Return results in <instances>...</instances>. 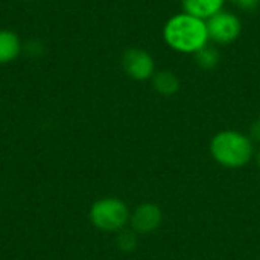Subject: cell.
<instances>
[{"label": "cell", "mask_w": 260, "mask_h": 260, "mask_svg": "<svg viewBox=\"0 0 260 260\" xmlns=\"http://www.w3.org/2000/svg\"><path fill=\"white\" fill-rule=\"evenodd\" d=\"M163 38L172 50L184 55H195L210 41L206 20L187 12L175 14L165 23Z\"/></svg>", "instance_id": "obj_1"}, {"label": "cell", "mask_w": 260, "mask_h": 260, "mask_svg": "<svg viewBox=\"0 0 260 260\" xmlns=\"http://www.w3.org/2000/svg\"><path fill=\"white\" fill-rule=\"evenodd\" d=\"M209 151L219 166L225 169H242L254 160L256 145L247 133L222 129L212 137Z\"/></svg>", "instance_id": "obj_2"}, {"label": "cell", "mask_w": 260, "mask_h": 260, "mask_svg": "<svg viewBox=\"0 0 260 260\" xmlns=\"http://www.w3.org/2000/svg\"><path fill=\"white\" fill-rule=\"evenodd\" d=\"M131 210L128 204L116 197H105L94 201L90 207V222L101 232L119 233L129 225Z\"/></svg>", "instance_id": "obj_3"}, {"label": "cell", "mask_w": 260, "mask_h": 260, "mask_svg": "<svg viewBox=\"0 0 260 260\" xmlns=\"http://www.w3.org/2000/svg\"><path fill=\"white\" fill-rule=\"evenodd\" d=\"M209 40L215 44H232L236 41L242 32V23L241 18L229 11H219L209 20H206Z\"/></svg>", "instance_id": "obj_4"}, {"label": "cell", "mask_w": 260, "mask_h": 260, "mask_svg": "<svg viewBox=\"0 0 260 260\" xmlns=\"http://www.w3.org/2000/svg\"><path fill=\"white\" fill-rule=\"evenodd\" d=\"M163 224V210L158 204L146 201L139 204L129 216V229L139 236L157 232Z\"/></svg>", "instance_id": "obj_5"}, {"label": "cell", "mask_w": 260, "mask_h": 260, "mask_svg": "<svg viewBox=\"0 0 260 260\" xmlns=\"http://www.w3.org/2000/svg\"><path fill=\"white\" fill-rule=\"evenodd\" d=\"M122 67L134 81H148L157 72L152 55L140 47H131L123 53Z\"/></svg>", "instance_id": "obj_6"}, {"label": "cell", "mask_w": 260, "mask_h": 260, "mask_svg": "<svg viewBox=\"0 0 260 260\" xmlns=\"http://www.w3.org/2000/svg\"><path fill=\"white\" fill-rule=\"evenodd\" d=\"M23 52L20 37L9 29H0V66L15 61Z\"/></svg>", "instance_id": "obj_7"}, {"label": "cell", "mask_w": 260, "mask_h": 260, "mask_svg": "<svg viewBox=\"0 0 260 260\" xmlns=\"http://www.w3.org/2000/svg\"><path fill=\"white\" fill-rule=\"evenodd\" d=\"M183 12H187L193 17L209 20L224 8L225 0H180Z\"/></svg>", "instance_id": "obj_8"}, {"label": "cell", "mask_w": 260, "mask_h": 260, "mask_svg": "<svg viewBox=\"0 0 260 260\" xmlns=\"http://www.w3.org/2000/svg\"><path fill=\"white\" fill-rule=\"evenodd\" d=\"M151 82L154 90L165 98H171L177 94L181 87L178 76L171 70H157L151 78Z\"/></svg>", "instance_id": "obj_9"}, {"label": "cell", "mask_w": 260, "mask_h": 260, "mask_svg": "<svg viewBox=\"0 0 260 260\" xmlns=\"http://www.w3.org/2000/svg\"><path fill=\"white\" fill-rule=\"evenodd\" d=\"M195 62L198 67H201L203 70H213L218 67L219 61H221V55H219V50L210 44L204 46L201 50H198L195 55Z\"/></svg>", "instance_id": "obj_10"}, {"label": "cell", "mask_w": 260, "mask_h": 260, "mask_svg": "<svg viewBox=\"0 0 260 260\" xmlns=\"http://www.w3.org/2000/svg\"><path fill=\"white\" fill-rule=\"evenodd\" d=\"M116 245L123 253H131L139 245V235L131 229H123L122 232L116 233Z\"/></svg>", "instance_id": "obj_11"}, {"label": "cell", "mask_w": 260, "mask_h": 260, "mask_svg": "<svg viewBox=\"0 0 260 260\" xmlns=\"http://www.w3.org/2000/svg\"><path fill=\"white\" fill-rule=\"evenodd\" d=\"M247 134L250 136V139L253 140L254 145H259L260 146V117H257L256 120H253V123L250 125Z\"/></svg>", "instance_id": "obj_12"}, {"label": "cell", "mask_w": 260, "mask_h": 260, "mask_svg": "<svg viewBox=\"0 0 260 260\" xmlns=\"http://www.w3.org/2000/svg\"><path fill=\"white\" fill-rule=\"evenodd\" d=\"M23 50H26L30 56H40V53L43 52V46L40 44V41H29L26 46H23Z\"/></svg>", "instance_id": "obj_13"}, {"label": "cell", "mask_w": 260, "mask_h": 260, "mask_svg": "<svg viewBox=\"0 0 260 260\" xmlns=\"http://www.w3.org/2000/svg\"><path fill=\"white\" fill-rule=\"evenodd\" d=\"M260 0H241L238 3L239 8H242L244 11H256L259 8Z\"/></svg>", "instance_id": "obj_14"}, {"label": "cell", "mask_w": 260, "mask_h": 260, "mask_svg": "<svg viewBox=\"0 0 260 260\" xmlns=\"http://www.w3.org/2000/svg\"><path fill=\"white\" fill-rule=\"evenodd\" d=\"M254 160H256V163H257V166H259L260 169V146L256 149V154H254Z\"/></svg>", "instance_id": "obj_15"}, {"label": "cell", "mask_w": 260, "mask_h": 260, "mask_svg": "<svg viewBox=\"0 0 260 260\" xmlns=\"http://www.w3.org/2000/svg\"><path fill=\"white\" fill-rule=\"evenodd\" d=\"M230 2H235V3H236V5H238V3H239V2H241V0H230Z\"/></svg>", "instance_id": "obj_16"}]
</instances>
